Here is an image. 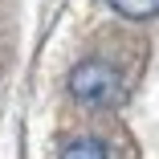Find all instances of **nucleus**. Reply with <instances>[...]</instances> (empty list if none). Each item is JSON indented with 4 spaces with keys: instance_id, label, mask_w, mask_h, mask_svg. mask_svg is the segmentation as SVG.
Returning <instances> with one entry per match:
<instances>
[{
    "instance_id": "f257e3e1",
    "label": "nucleus",
    "mask_w": 159,
    "mask_h": 159,
    "mask_svg": "<svg viewBox=\"0 0 159 159\" xmlns=\"http://www.w3.org/2000/svg\"><path fill=\"white\" fill-rule=\"evenodd\" d=\"M70 94L74 102L90 106V110H114L126 98V78L102 57H86L70 70Z\"/></svg>"
},
{
    "instance_id": "f03ea898",
    "label": "nucleus",
    "mask_w": 159,
    "mask_h": 159,
    "mask_svg": "<svg viewBox=\"0 0 159 159\" xmlns=\"http://www.w3.org/2000/svg\"><path fill=\"white\" fill-rule=\"evenodd\" d=\"M106 4L118 16H126V20H151V16H159V0H106Z\"/></svg>"
},
{
    "instance_id": "7ed1b4c3",
    "label": "nucleus",
    "mask_w": 159,
    "mask_h": 159,
    "mask_svg": "<svg viewBox=\"0 0 159 159\" xmlns=\"http://www.w3.org/2000/svg\"><path fill=\"white\" fill-rule=\"evenodd\" d=\"M57 159H110V155H106V143H98V139H74L61 147Z\"/></svg>"
}]
</instances>
